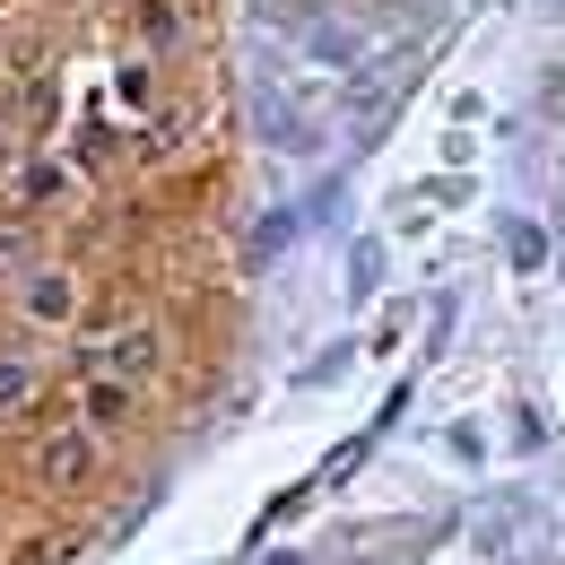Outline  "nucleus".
<instances>
[{
  "label": "nucleus",
  "instance_id": "1",
  "mask_svg": "<svg viewBox=\"0 0 565 565\" xmlns=\"http://www.w3.org/2000/svg\"><path fill=\"white\" fill-rule=\"evenodd\" d=\"M35 479H44V488H87V479H96V435H87V426L44 435V444H35Z\"/></svg>",
  "mask_w": 565,
  "mask_h": 565
},
{
  "label": "nucleus",
  "instance_id": "2",
  "mask_svg": "<svg viewBox=\"0 0 565 565\" xmlns=\"http://www.w3.org/2000/svg\"><path fill=\"white\" fill-rule=\"evenodd\" d=\"M157 356H166V340L140 322V331H122V340L105 349V374H114V383H140V374H157Z\"/></svg>",
  "mask_w": 565,
  "mask_h": 565
},
{
  "label": "nucleus",
  "instance_id": "3",
  "mask_svg": "<svg viewBox=\"0 0 565 565\" xmlns=\"http://www.w3.org/2000/svg\"><path fill=\"white\" fill-rule=\"evenodd\" d=\"M71 305H78L71 270H35V279H26V313H35V322H71Z\"/></svg>",
  "mask_w": 565,
  "mask_h": 565
},
{
  "label": "nucleus",
  "instance_id": "4",
  "mask_svg": "<svg viewBox=\"0 0 565 565\" xmlns=\"http://www.w3.org/2000/svg\"><path fill=\"white\" fill-rule=\"evenodd\" d=\"M122 418H131V383L96 374V383H87V426H122Z\"/></svg>",
  "mask_w": 565,
  "mask_h": 565
},
{
  "label": "nucleus",
  "instance_id": "5",
  "mask_svg": "<svg viewBox=\"0 0 565 565\" xmlns=\"http://www.w3.org/2000/svg\"><path fill=\"white\" fill-rule=\"evenodd\" d=\"M18 401H35V365L0 356V409H18Z\"/></svg>",
  "mask_w": 565,
  "mask_h": 565
}]
</instances>
